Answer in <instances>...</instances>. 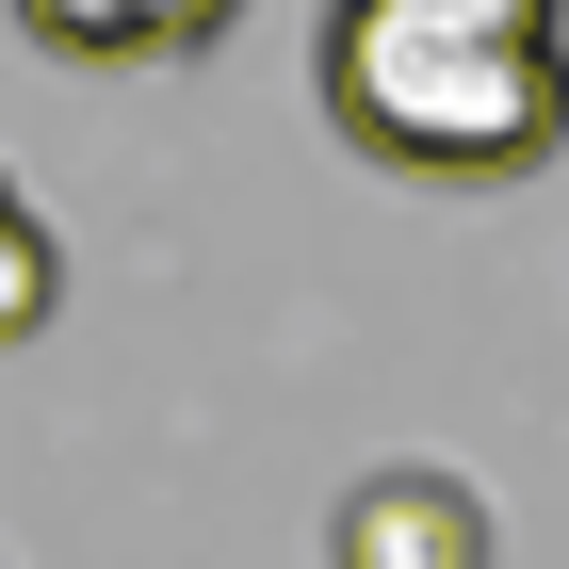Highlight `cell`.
I'll return each mask as SVG.
<instances>
[{"label": "cell", "instance_id": "cell-1", "mask_svg": "<svg viewBox=\"0 0 569 569\" xmlns=\"http://www.w3.org/2000/svg\"><path fill=\"white\" fill-rule=\"evenodd\" d=\"M326 131L407 179H521L569 147V0H326Z\"/></svg>", "mask_w": 569, "mask_h": 569}, {"label": "cell", "instance_id": "cell-2", "mask_svg": "<svg viewBox=\"0 0 569 569\" xmlns=\"http://www.w3.org/2000/svg\"><path fill=\"white\" fill-rule=\"evenodd\" d=\"M326 569H488V505L456 472H358L342 521H326Z\"/></svg>", "mask_w": 569, "mask_h": 569}, {"label": "cell", "instance_id": "cell-3", "mask_svg": "<svg viewBox=\"0 0 569 569\" xmlns=\"http://www.w3.org/2000/svg\"><path fill=\"white\" fill-rule=\"evenodd\" d=\"M244 0H17V33L49 66H196Z\"/></svg>", "mask_w": 569, "mask_h": 569}, {"label": "cell", "instance_id": "cell-4", "mask_svg": "<svg viewBox=\"0 0 569 569\" xmlns=\"http://www.w3.org/2000/svg\"><path fill=\"white\" fill-rule=\"evenodd\" d=\"M49 309H66V244H49V212L17 196V163H0V358L33 342Z\"/></svg>", "mask_w": 569, "mask_h": 569}]
</instances>
